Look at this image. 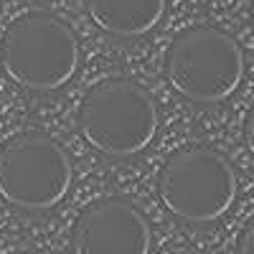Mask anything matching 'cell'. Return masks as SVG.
I'll use <instances>...</instances> for the list:
<instances>
[{"mask_svg":"<svg viewBox=\"0 0 254 254\" xmlns=\"http://www.w3.org/2000/svg\"><path fill=\"white\" fill-rule=\"evenodd\" d=\"M0 64L20 87L54 92L79 69V41L61 18L46 10H31L5 28Z\"/></svg>","mask_w":254,"mask_h":254,"instance_id":"cell-1","label":"cell"},{"mask_svg":"<svg viewBox=\"0 0 254 254\" xmlns=\"http://www.w3.org/2000/svg\"><path fill=\"white\" fill-rule=\"evenodd\" d=\"M79 132L102 155L132 158L158 132L155 99L132 79H104L81 102Z\"/></svg>","mask_w":254,"mask_h":254,"instance_id":"cell-2","label":"cell"},{"mask_svg":"<svg viewBox=\"0 0 254 254\" xmlns=\"http://www.w3.org/2000/svg\"><path fill=\"white\" fill-rule=\"evenodd\" d=\"M165 76L188 102L216 104L229 99L244 79V54L216 26L181 31L165 54Z\"/></svg>","mask_w":254,"mask_h":254,"instance_id":"cell-3","label":"cell"},{"mask_svg":"<svg viewBox=\"0 0 254 254\" xmlns=\"http://www.w3.org/2000/svg\"><path fill=\"white\" fill-rule=\"evenodd\" d=\"M158 193L173 216L190 224H211L234 203L237 173L214 147L188 145L163 163Z\"/></svg>","mask_w":254,"mask_h":254,"instance_id":"cell-4","label":"cell"},{"mask_svg":"<svg viewBox=\"0 0 254 254\" xmlns=\"http://www.w3.org/2000/svg\"><path fill=\"white\" fill-rule=\"evenodd\" d=\"M71 176L66 150L44 132L13 135L0 147V196L15 208H54L66 198Z\"/></svg>","mask_w":254,"mask_h":254,"instance_id":"cell-5","label":"cell"},{"mask_svg":"<svg viewBox=\"0 0 254 254\" xmlns=\"http://www.w3.org/2000/svg\"><path fill=\"white\" fill-rule=\"evenodd\" d=\"M76 254H150L153 231L142 211L125 198H99L76 216Z\"/></svg>","mask_w":254,"mask_h":254,"instance_id":"cell-6","label":"cell"},{"mask_svg":"<svg viewBox=\"0 0 254 254\" xmlns=\"http://www.w3.org/2000/svg\"><path fill=\"white\" fill-rule=\"evenodd\" d=\"M87 13L104 33L137 38L160 23L165 0H87Z\"/></svg>","mask_w":254,"mask_h":254,"instance_id":"cell-7","label":"cell"},{"mask_svg":"<svg viewBox=\"0 0 254 254\" xmlns=\"http://www.w3.org/2000/svg\"><path fill=\"white\" fill-rule=\"evenodd\" d=\"M252 237H254V229L249 224L242 234V242H239V254H252Z\"/></svg>","mask_w":254,"mask_h":254,"instance_id":"cell-8","label":"cell"},{"mask_svg":"<svg viewBox=\"0 0 254 254\" xmlns=\"http://www.w3.org/2000/svg\"><path fill=\"white\" fill-rule=\"evenodd\" d=\"M13 254H38V252H13Z\"/></svg>","mask_w":254,"mask_h":254,"instance_id":"cell-9","label":"cell"}]
</instances>
